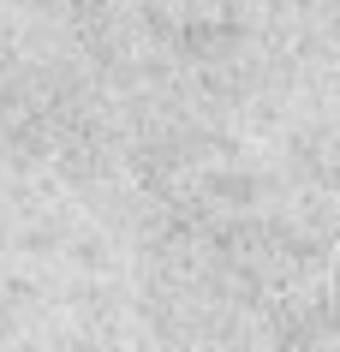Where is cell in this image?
Here are the masks:
<instances>
[{
	"label": "cell",
	"instance_id": "cell-1",
	"mask_svg": "<svg viewBox=\"0 0 340 352\" xmlns=\"http://www.w3.org/2000/svg\"><path fill=\"white\" fill-rule=\"evenodd\" d=\"M328 287H335V298H340V251H335V263H328Z\"/></svg>",
	"mask_w": 340,
	"mask_h": 352
}]
</instances>
